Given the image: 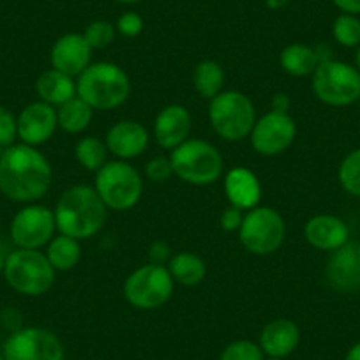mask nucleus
I'll return each instance as SVG.
<instances>
[{
  "instance_id": "f257e3e1",
  "label": "nucleus",
  "mask_w": 360,
  "mask_h": 360,
  "mask_svg": "<svg viewBox=\"0 0 360 360\" xmlns=\"http://www.w3.org/2000/svg\"><path fill=\"white\" fill-rule=\"evenodd\" d=\"M53 180L50 161L30 145L18 143L0 154V193L20 203L43 198Z\"/></svg>"
},
{
  "instance_id": "f03ea898",
  "label": "nucleus",
  "mask_w": 360,
  "mask_h": 360,
  "mask_svg": "<svg viewBox=\"0 0 360 360\" xmlns=\"http://www.w3.org/2000/svg\"><path fill=\"white\" fill-rule=\"evenodd\" d=\"M53 214L57 230L62 235L86 240L105 226L108 207L94 188L72 186L62 193Z\"/></svg>"
},
{
  "instance_id": "7ed1b4c3",
  "label": "nucleus",
  "mask_w": 360,
  "mask_h": 360,
  "mask_svg": "<svg viewBox=\"0 0 360 360\" xmlns=\"http://www.w3.org/2000/svg\"><path fill=\"white\" fill-rule=\"evenodd\" d=\"M129 92V76L113 62H92L76 78V96L94 110L119 108Z\"/></svg>"
},
{
  "instance_id": "20e7f679",
  "label": "nucleus",
  "mask_w": 360,
  "mask_h": 360,
  "mask_svg": "<svg viewBox=\"0 0 360 360\" xmlns=\"http://www.w3.org/2000/svg\"><path fill=\"white\" fill-rule=\"evenodd\" d=\"M173 172L191 186H209L221 179L224 161L216 145L200 138H189L169 154Z\"/></svg>"
},
{
  "instance_id": "39448f33",
  "label": "nucleus",
  "mask_w": 360,
  "mask_h": 360,
  "mask_svg": "<svg viewBox=\"0 0 360 360\" xmlns=\"http://www.w3.org/2000/svg\"><path fill=\"white\" fill-rule=\"evenodd\" d=\"M4 278L15 292L39 297L53 286L55 269L39 249H16L6 258Z\"/></svg>"
},
{
  "instance_id": "423d86ee",
  "label": "nucleus",
  "mask_w": 360,
  "mask_h": 360,
  "mask_svg": "<svg viewBox=\"0 0 360 360\" xmlns=\"http://www.w3.org/2000/svg\"><path fill=\"white\" fill-rule=\"evenodd\" d=\"M311 86L323 105L342 108L360 101V71L348 62H321L314 69Z\"/></svg>"
},
{
  "instance_id": "0eeeda50",
  "label": "nucleus",
  "mask_w": 360,
  "mask_h": 360,
  "mask_svg": "<svg viewBox=\"0 0 360 360\" xmlns=\"http://www.w3.org/2000/svg\"><path fill=\"white\" fill-rule=\"evenodd\" d=\"M209 120L212 129L226 141H240L251 134L256 110L251 98L238 90H223L210 99Z\"/></svg>"
},
{
  "instance_id": "6e6552de",
  "label": "nucleus",
  "mask_w": 360,
  "mask_h": 360,
  "mask_svg": "<svg viewBox=\"0 0 360 360\" xmlns=\"http://www.w3.org/2000/svg\"><path fill=\"white\" fill-rule=\"evenodd\" d=\"M96 191L108 210H129L140 202L143 180L127 161H108L96 173Z\"/></svg>"
},
{
  "instance_id": "1a4fd4ad",
  "label": "nucleus",
  "mask_w": 360,
  "mask_h": 360,
  "mask_svg": "<svg viewBox=\"0 0 360 360\" xmlns=\"http://www.w3.org/2000/svg\"><path fill=\"white\" fill-rule=\"evenodd\" d=\"M175 281L168 266L147 263L138 266L124 283V297L133 307L141 311L158 309L173 295Z\"/></svg>"
},
{
  "instance_id": "9d476101",
  "label": "nucleus",
  "mask_w": 360,
  "mask_h": 360,
  "mask_svg": "<svg viewBox=\"0 0 360 360\" xmlns=\"http://www.w3.org/2000/svg\"><path fill=\"white\" fill-rule=\"evenodd\" d=\"M286 224L281 214L272 207H255L244 214L238 230L242 245L251 255L265 256L278 251L285 242Z\"/></svg>"
},
{
  "instance_id": "9b49d317",
  "label": "nucleus",
  "mask_w": 360,
  "mask_h": 360,
  "mask_svg": "<svg viewBox=\"0 0 360 360\" xmlns=\"http://www.w3.org/2000/svg\"><path fill=\"white\" fill-rule=\"evenodd\" d=\"M2 355L6 360H64V346L48 328L27 327L9 335Z\"/></svg>"
},
{
  "instance_id": "f8f14e48",
  "label": "nucleus",
  "mask_w": 360,
  "mask_h": 360,
  "mask_svg": "<svg viewBox=\"0 0 360 360\" xmlns=\"http://www.w3.org/2000/svg\"><path fill=\"white\" fill-rule=\"evenodd\" d=\"M251 143L258 154L272 158L292 147L297 136V124L290 113L270 110L255 122L251 131Z\"/></svg>"
},
{
  "instance_id": "ddd939ff",
  "label": "nucleus",
  "mask_w": 360,
  "mask_h": 360,
  "mask_svg": "<svg viewBox=\"0 0 360 360\" xmlns=\"http://www.w3.org/2000/svg\"><path fill=\"white\" fill-rule=\"evenodd\" d=\"M57 223L53 210L44 205H27L11 223V238L18 249H41L53 238Z\"/></svg>"
},
{
  "instance_id": "4468645a",
  "label": "nucleus",
  "mask_w": 360,
  "mask_h": 360,
  "mask_svg": "<svg viewBox=\"0 0 360 360\" xmlns=\"http://www.w3.org/2000/svg\"><path fill=\"white\" fill-rule=\"evenodd\" d=\"M325 278L330 288L339 293H352L360 288V242L348 240L330 252Z\"/></svg>"
},
{
  "instance_id": "2eb2a0df",
  "label": "nucleus",
  "mask_w": 360,
  "mask_h": 360,
  "mask_svg": "<svg viewBox=\"0 0 360 360\" xmlns=\"http://www.w3.org/2000/svg\"><path fill=\"white\" fill-rule=\"evenodd\" d=\"M16 119H18V138L22 143L30 147L46 143L58 127L57 108L43 101L27 105Z\"/></svg>"
},
{
  "instance_id": "dca6fc26",
  "label": "nucleus",
  "mask_w": 360,
  "mask_h": 360,
  "mask_svg": "<svg viewBox=\"0 0 360 360\" xmlns=\"http://www.w3.org/2000/svg\"><path fill=\"white\" fill-rule=\"evenodd\" d=\"M92 48L83 34L69 32L58 37L50 51L51 68L78 78L92 64Z\"/></svg>"
},
{
  "instance_id": "f3484780",
  "label": "nucleus",
  "mask_w": 360,
  "mask_h": 360,
  "mask_svg": "<svg viewBox=\"0 0 360 360\" xmlns=\"http://www.w3.org/2000/svg\"><path fill=\"white\" fill-rule=\"evenodd\" d=\"M150 141L147 127L136 120H119L106 133V147L110 154L120 161L134 159L143 154Z\"/></svg>"
},
{
  "instance_id": "a211bd4d",
  "label": "nucleus",
  "mask_w": 360,
  "mask_h": 360,
  "mask_svg": "<svg viewBox=\"0 0 360 360\" xmlns=\"http://www.w3.org/2000/svg\"><path fill=\"white\" fill-rule=\"evenodd\" d=\"M193 119L191 113L182 105H168L158 113L154 120V138L159 147L173 150L180 143L189 140Z\"/></svg>"
},
{
  "instance_id": "6ab92c4d",
  "label": "nucleus",
  "mask_w": 360,
  "mask_h": 360,
  "mask_svg": "<svg viewBox=\"0 0 360 360\" xmlns=\"http://www.w3.org/2000/svg\"><path fill=\"white\" fill-rule=\"evenodd\" d=\"M307 244L320 251H335L349 240V228L345 219L332 214H318L304 226Z\"/></svg>"
},
{
  "instance_id": "aec40b11",
  "label": "nucleus",
  "mask_w": 360,
  "mask_h": 360,
  "mask_svg": "<svg viewBox=\"0 0 360 360\" xmlns=\"http://www.w3.org/2000/svg\"><path fill=\"white\" fill-rule=\"evenodd\" d=\"M300 342V330L295 321L288 318H278L263 327L259 334V348L266 356L285 359L297 349Z\"/></svg>"
},
{
  "instance_id": "412c9836",
  "label": "nucleus",
  "mask_w": 360,
  "mask_h": 360,
  "mask_svg": "<svg viewBox=\"0 0 360 360\" xmlns=\"http://www.w3.org/2000/svg\"><path fill=\"white\" fill-rule=\"evenodd\" d=\"M224 193L231 207L251 210L259 205L262 184L251 169L237 166V168H231L224 176Z\"/></svg>"
},
{
  "instance_id": "4be33fe9",
  "label": "nucleus",
  "mask_w": 360,
  "mask_h": 360,
  "mask_svg": "<svg viewBox=\"0 0 360 360\" xmlns=\"http://www.w3.org/2000/svg\"><path fill=\"white\" fill-rule=\"evenodd\" d=\"M36 92L39 96V101L57 108L76 96V79L51 68L37 78Z\"/></svg>"
},
{
  "instance_id": "5701e85b",
  "label": "nucleus",
  "mask_w": 360,
  "mask_h": 360,
  "mask_svg": "<svg viewBox=\"0 0 360 360\" xmlns=\"http://www.w3.org/2000/svg\"><path fill=\"white\" fill-rule=\"evenodd\" d=\"M168 270L173 281L182 286H196L205 279L207 265L195 252H176L168 262Z\"/></svg>"
},
{
  "instance_id": "b1692460",
  "label": "nucleus",
  "mask_w": 360,
  "mask_h": 360,
  "mask_svg": "<svg viewBox=\"0 0 360 360\" xmlns=\"http://www.w3.org/2000/svg\"><path fill=\"white\" fill-rule=\"evenodd\" d=\"M92 117H94V108L86 105L78 96L57 106L58 127L69 134L83 133L92 122Z\"/></svg>"
},
{
  "instance_id": "393cba45",
  "label": "nucleus",
  "mask_w": 360,
  "mask_h": 360,
  "mask_svg": "<svg viewBox=\"0 0 360 360\" xmlns=\"http://www.w3.org/2000/svg\"><path fill=\"white\" fill-rule=\"evenodd\" d=\"M279 62H281V68L285 69V72H288L290 76H297V78L313 75L314 69L318 68L314 48L302 43H293L283 48Z\"/></svg>"
},
{
  "instance_id": "a878e982",
  "label": "nucleus",
  "mask_w": 360,
  "mask_h": 360,
  "mask_svg": "<svg viewBox=\"0 0 360 360\" xmlns=\"http://www.w3.org/2000/svg\"><path fill=\"white\" fill-rule=\"evenodd\" d=\"M46 258L55 270H72L82 259V245L76 238L68 237V235H58L48 242Z\"/></svg>"
},
{
  "instance_id": "bb28decb",
  "label": "nucleus",
  "mask_w": 360,
  "mask_h": 360,
  "mask_svg": "<svg viewBox=\"0 0 360 360\" xmlns=\"http://www.w3.org/2000/svg\"><path fill=\"white\" fill-rule=\"evenodd\" d=\"M193 86L203 99H214L223 92L224 69L216 60H202L193 72Z\"/></svg>"
},
{
  "instance_id": "cd10ccee",
  "label": "nucleus",
  "mask_w": 360,
  "mask_h": 360,
  "mask_svg": "<svg viewBox=\"0 0 360 360\" xmlns=\"http://www.w3.org/2000/svg\"><path fill=\"white\" fill-rule=\"evenodd\" d=\"M108 147L96 136H83L75 147V158L89 172L98 173L108 162Z\"/></svg>"
},
{
  "instance_id": "c85d7f7f",
  "label": "nucleus",
  "mask_w": 360,
  "mask_h": 360,
  "mask_svg": "<svg viewBox=\"0 0 360 360\" xmlns=\"http://www.w3.org/2000/svg\"><path fill=\"white\" fill-rule=\"evenodd\" d=\"M338 179L341 188L349 196L360 198V148H355L345 155L339 165Z\"/></svg>"
},
{
  "instance_id": "c756f323",
  "label": "nucleus",
  "mask_w": 360,
  "mask_h": 360,
  "mask_svg": "<svg viewBox=\"0 0 360 360\" xmlns=\"http://www.w3.org/2000/svg\"><path fill=\"white\" fill-rule=\"evenodd\" d=\"M332 36L335 43L345 48L360 46V18L348 13H341L332 23Z\"/></svg>"
},
{
  "instance_id": "7c9ffc66",
  "label": "nucleus",
  "mask_w": 360,
  "mask_h": 360,
  "mask_svg": "<svg viewBox=\"0 0 360 360\" xmlns=\"http://www.w3.org/2000/svg\"><path fill=\"white\" fill-rule=\"evenodd\" d=\"M115 34L117 29L113 23L106 22V20H96V22L86 25L83 37H85L92 50H105L113 43Z\"/></svg>"
},
{
  "instance_id": "2f4dec72",
  "label": "nucleus",
  "mask_w": 360,
  "mask_h": 360,
  "mask_svg": "<svg viewBox=\"0 0 360 360\" xmlns=\"http://www.w3.org/2000/svg\"><path fill=\"white\" fill-rule=\"evenodd\" d=\"M219 360H265V353L262 352L258 342L240 339L233 341L223 349Z\"/></svg>"
},
{
  "instance_id": "473e14b6",
  "label": "nucleus",
  "mask_w": 360,
  "mask_h": 360,
  "mask_svg": "<svg viewBox=\"0 0 360 360\" xmlns=\"http://www.w3.org/2000/svg\"><path fill=\"white\" fill-rule=\"evenodd\" d=\"M18 138V119L11 110L0 106V147H11Z\"/></svg>"
},
{
  "instance_id": "72a5a7b5",
  "label": "nucleus",
  "mask_w": 360,
  "mask_h": 360,
  "mask_svg": "<svg viewBox=\"0 0 360 360\" xmlns=\"http://www.w3.org/2000/svg\"><path fill=\"white\" fill-rule=\"evenodd\" d=\"M145 175H147V179L152 180V182L161 184V182H166V180L172 179V176L175 175V172H173L169 158L158 155V158H152L150 161L145 165Z\"/></svg>"
},
{
  "instance_id": "f704fd0d",
  "label": "nucleus",
  "mask_w": 360,
  "mask_h": 360,
  "mask_svg": "<svg viewBox=\"0 0 360 360\" xmlns=\"http://www.w3.org/2000/svg\"><path fill=\"white\" fill-rule=\"evenodd\" d=\"M115 29L117 32L126 37H136L143 30V18L138 13L127 11L119 16V20L115 23Z\"/></svg>"
},
{
  "instance_id": "c9c22d12",
  "label": "nucleus",
  "mask_w": 360,
  "mask_h": 360,
  "mask_svg": "<svg viewBox=\"0 0 360 360\" xmlns=\"http://www.w3.org/2000/svg\"><path fill=\"white\" fill-rule=\"evenodd\" d=\"M242 221H244V210L231 205L228 207V209H224L219 217L221 228H223L224 231H238L240 230Z\"/></svg>"
},
{
  "instance_id": "e433bc0d",
  "label": "nucleus",
  "mask_w": 360,
  "mask_h": 360,
  "mask_svg": "<svg viewBox=\"0 0 360 360\" xmlns=\"http://www.w3.org/2000/svg\"><path fill=\"white\" fill-rule=\"evenodd\" d=\"M148 258H150V263H155V265H165L166 259L169 262V248L166 242H154L148 249Z\"/></svg>"
},
{
  "instance_id": "4c0bfd02",
  "label": "nucleus",
  "mask_w": 360,
  "mask_h": 360,
  "mask_svg": "<svg viewBox=\"0 0 360 360\" xmlns=\"http://www.w3.org/2000/svg\"><path fill=\"white\" fill-rule=\"evenodd\" d=\"M335 8L341 13H348V15H360V0H332Z\"/></svg>"
},
{
  "instance_id": "58836bf2",
  "label": "nucleus",
  "mask_w": 360,
  "mask_h": 360,
  "mask_svg": "<svg viewBox=\"0 0 360 360\" xmlns=\"http://www.w3.org/2000/svg\"><path fill=\"white\" fill-rule=\"evenodd\" d=\"M290 105H292V101H290L288 96L283 94V92H281V94L272 96V103H270V106H272V110H274V112L288 113Z\"/></svg>"
},
{
  "instance_id": "ea45409f",
  "label": "nucleus",
  "mask_w": 360,
  "mask_h": 360,
  "mask_svg": "<svg viewBox=\"0 0 360 360\" xmlns=\"http://www.w3.org/2000/svg\"><path fill=\"white\" fill-rule=\"evenodd\" d=\"M314 53H316V58H318V64H321V62H327V60H332V50L328 44H318L316 48H314Z\"/></svg>"
},
{
  "instance_id": "a19ab883",
  "label": "nucleus",
  "mask_w": 360,
  "mask_h": 360,
  "mask_svg": "<svg viewBox=\"0 0 360 360\" xmlns=\"http://www.w3.org/2000/svg\"><path fill=\"white\" fill-rule=\"evenodd\" d=\"M265 4L272 11H278V9H283L285 6H288L290 0H265Z\"/></svg>"
},
{
  "instance_id": "79ce46f5",
  "label": "nucleus",
  "mask_w": 360,
  "mask_h": 360,
  "mask_svg": "<svg viewBox=\"0 0 360 360\" xmlns=\"http://www.w3.org/2000/svg\"><path fill=\"white\" fill-rule=\"evenodd\" d=\"M345 360H360V342H355L346 353Z\"/></svg>"
},
{
  "instance_id": "37998d69",
  "label": "nucleus",
  "mask_w": 360,
  "mask_h": 360,
  "mask_svg": "<svg viewBox=\"0 0 360 360\" xmlns=\"http://www.w3.org/2000/svg\"><path fill=\"white\" fill-rule=\"evenodd\" d=\"M355 68L360 71V46L356 48V53H355Z\"/></svg>"
},
{
  "instance_id": "c03bdc74",
  "label": "nucleus",
  "mask_w": 360,
  "mask_h": 360,
  "mask_svg": "<svg viewBox=\"0 0 360 360\" xmlns=\"http://www.w3.org/2000/svg\"><path fill=\"white\" fill-rule=\"evenodd\" d=\"M117 2H120V4H136L140 0H117Z\"/></svg>"
},
{
  "instance_id": "a18cd8bd",
  "label": "nucleus",
  "mask_w": 360,
  "mask_h": 360,
  "mask_svg": "<svg viewBox=\"0 0 360 360\" xmlns=\"http://www.w3.org/2000/svg\"><path fill=\"white\" fill-rule=\"evenodd\" d=\"M4 263H6V259H4V256H2V252H0V272H4Z\"/></svg>"
},
{
  "instance_id": "49530a36",
  "label": "nucleus",
  "mask_w": 360,
  "mask_h": 360,
  "mask_svg": "<svg viewBox=\"0 0 360 360\" xmlns=\"http://www.w3.org/2000/svg\"><path fill=\"white\" fill-rule=\"evenodd\" d=\"M266 360H285V359H276V356H269Z\"/></svg>"
},
{
  "instance_id": "de8ad7c7",
  "label": "nucleus",
  "mask_w": 360,
  "mask_h": 360,
  "mask_svg": "<svg viewBox=\"0 0 360 360\" xmlns=\"http://www.w3.org/2000/svg\"><path fill=\"white\" fill-rule=\"evenodd\" d=\"M0 360H6V359H4V355H2V353H0Z\"/></svg>"
}]
</instances>
